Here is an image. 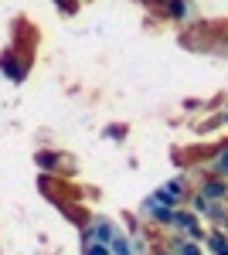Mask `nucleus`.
I'll use <instances>...</instances> for the list:
<instances>
[{
    "instance_id": "obj_1",
    "label": "nucleus",
    "mask_w": 228,
    "mask_h": 255,
    "mask_svg": "<svg viewBox=\"0 0 228 255\" xmlns=\"http://www.w3.org/2000/svg\"><path fill=\"white\" fill-rule=\"evenodd\" d=\"M188 184H184V177H174L167 184H160L157 191H153V201L157 204H167V208H181L184 201H188Z\"/></svg>"
},
{
    "instance_id": "obj_2",
    "label": "nucleus",
    "mask_w": 228,
    "mask_h": 255,
    "mask_svg": "<svg viewBox=\"0 0 228 255\" xmlns=\"http://www.w3.org/2000/svg\"><path fill=\"white\" fill-rule=\"evenodd\" d=\"M0 75H7L10 82H24L27 79V61H17L14 51H3L0 55Z\"/></svg>"
},
{
    "instance_id": "obj_3",
    "label": "nucleus",
    "mask_w": 228,
    "mask_h": 255,
    "mask_svg": "<svg viewBox=\"0 0 228 255\" xmlns=\"http://www.w3.org/2000/svg\"><path fill=\"white\" fill-rule=\"evenodd\" d=\"M116 228H119V225H116L113 218H92V221H89V225L82 228V238H95V242H109V235H113Z\"/></svg>"
},
{
    "instance_id": "obj_4",
    "label": "nucleus",
    "mask_w": 228,
    "mask_h": 255,
    "mask_svg": "<svg viewBox=\"0 0 228 255\" xmlns=\"http://www.w3.org/2000/svg\"><path fill=\"white\" fill-rule=\"evenodd\" d=\"M198 194H205L208 201H225L228 194V184H225V177H201V187H198Z\"/></svg>"
},
{
    "instance_id": "obj_5",
    "label": "nucleus",
    "mask_w": 228,
    "mask_h": 255,
    "mask_svg": "<svg viewBox=\"0 0 228 255\" xmlns=\"http://www.w3.org/2000/svg\"><path fill=\"white\" fill-rule=\"evenodd\" d=\"M167 252L171 255H205V245L191 242L188 235H174L171 242H167Z\"/></svg>"
},
{
    "instance_id": "obj_6",
    "label": "nucleus",
    "mask_w": 228,
    "mask_h": 255,
    "mask_svg": "<svg viewBox=\"0 0 228 255\" xmlns=\"http://www.w3.org/2000/svg\"><path fill=\"white\" fill-rule=\"evenodd\" d=\"M201 245H208L211 255H225L228 252V238H225V228H215V232H205Z\"/></svg>"
},
{
    "instance_id": "obj_7",
    "label": "nucleus",
    "mask_w": 228,
    "mask_h": 255,
    "mask_svg": "<svg viewBox=\"0 0 228 255\" xmlns=\"http://www.w3.org/2000/svg\"><path fill=\"white\" fill-rule=\"evenodd\" d=\"M164 10H167L174 20H184L191 14V0H164Z\"/></svg>"
},
{
    "instance_id": "obj_8",
    "label": "nucleus",
    "mask_w": 228,
    "mask_h": 255,
    "mask_svg": "<svg viewBox=\"0 0 228 255\" xmlns=\"http://www.w3.org/2000/svg\"><path fill=\"white\" fill-rule=\"evenodd\" d=\"M211 174L215 177L228 174V146H218V153H215V160H211Z\"/></svg>"
},
{
    "instance_id": "obj_9",
    "label": "nucleus",
    "mask_w": 228,
    "mask_h": 255,
    "mask_svg": "<svg viewBox=\"0 0 228 255\" xmlns=\"http://www.w3.org/2000/svg\"><path fill=\"white\" fill-rule=\"evenodd\" d=\"M34 163H38L41 170H55L58 163H61V153H48V150H41L38 157H34Z\"/></svg>"
},
{
    "instance_id": "obj_10",
    "label": "nucleus",
    "mask_w": 228,
    "mask_h": 255,
    "mask_svg": "<svg viewBox=\"0 0 228 255\" xmlns=\"http://www.w3.org/2000/svg\"><path fill=\"white\" fill-rule=\"evenodd\" d=\"M82 255H109L106 242H95V238H82Z\"/></svg>"
},
{
    "instance_id": "obj_11",
    "label": "nucleus",
    "mask_w": 228,
    "mask_h": 255,
    "mask_svg": "<svg viewBox=\"0 0 228 255\" xmlns=\"http://www.w3.org/2000/svg\"><path fill=\"white\" fill-rule=\"evenodd\" d=\"M123 133H126V126H106V136L109 139H123Z\"/></svg>"
},
{
    "instance_id": "obj_12",
    "label": "nucleus",
    "mask_w": 228,
    "mask_h": 255,
    "mask_svg": "<svg viewBox=\"0 0 228 255\" xmlns=\"http://www.w3.org/2000/svg\"><path fill=\"white\" fill-rule=\"evenodd\" d=\"M58 7H61V10H72V7H75V3H72V0H55Z\"/></svg>"
},
{
    "instance_id": "obj_13",
    "label": "nucleus",
    "mask_w": 228,
    "mask_h": 255,
    "mask_svg": "<svg viewBox=\"0 0 228 255\" xmlns=\"http://www.w3.org/2000/svg\"><path fill=\"white\" fill-rule=\"evenodd\" d=\"M157 255H171V252H167V249H164V252H157Z\"/></svg>"
}]
</instances>
